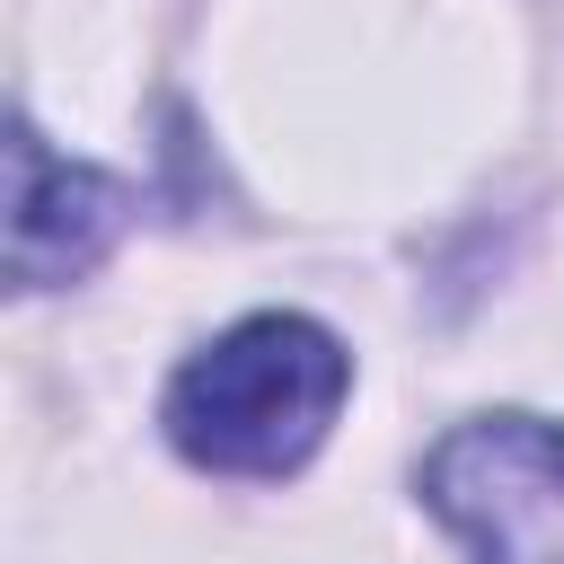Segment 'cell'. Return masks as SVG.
Listing matches in <instances>:
<instances>
[{
    "label": "cell",
    "instance_id": "obj_2",
    "mask_svg": "<svg viewBox=\"0 0 564 564\" xmlns=\"http://www.w3.org/2000/svg\"><path fill=\"white\" fill-rule=\"evenodd\" d=\"M414 485L476 564H564V423L476 414L432 441Z\"/></svg>",
    "mask_w": 564,
    "mask_h": 564
},
{
    "label": "cell",
    "instance_id": "obj_1",
    "mask_svg": "<svg viewBox=\"0 0 564 564\" xmlns=\"http://www.w3.org/2000/svg\"><path fill=\"white\" fill-rule=\"evenodd\" d=\"M344 388H352V352L317 317L256 308L167 379L159 423H167L176 458H194L212 476H291L317 458Z\"/></svg>",
    "mask_w": 564,
    "mask_h": 564
},
{
    "label": "cell",
    "instance_id": "obj_3",
    "mask_svg": "<svg viewBox=\"0 0 564 564\" xmlns=\"http://www.w3.org/2000/svg\"><path fill=\"white\" fill-rule=\"evenodd\" d=\"M132 220V194L88 167L62 159L26 115H9V282L18 291H53L79 282Z\"/></svg>",
    "mask_w": 564,
    "mask_h": 564
}]
</instances>
